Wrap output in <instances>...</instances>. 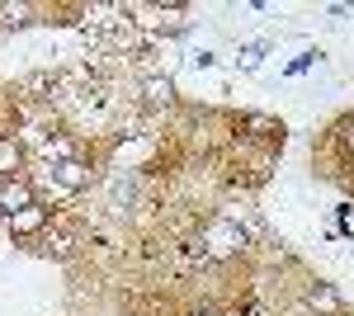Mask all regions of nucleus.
I'll use <instances>...</instances> for the list:
<instances>
[{
  "label": "nucleus",
  "instance_id": "5",
  "mask_svg": "<svg viewBox=\"0 0 354 316\" xmlns=\"http://www.w3.org/2000/svg\"><path fill=\"white\" fill-rule=\"evenodd\" d=\"M53 180H57L62 189H85V180H90V170H85L81 160H62V165L53 170Z\"/></svg>",
  "mask_w": 354,
  "mask_h": 316
},
{
  "label": "nucleus",
  "instance_id": "9",
  "mask_svg": "<svg viewBox=\"0 0 354 316\" xmlns=\"http://www.w3.org/2000/svg\"><path fill=\"white\" fill-rule=\"evenodd\" d=\"M260 57H265V48H260V43H250V48L241 53V66H245V71H255V66H260Z\"/></svg>",
  "mask_w": 354,
  "mask_h": 316
},
{
  "label": "nucleus",
  "instance_id": "2",
  "mask_svg": "<svg viewBox=\"0 0 354 316\" xmlns=\"http://www.w3.org/2000/svg\"><path fill=\"white\" fill-rule=\"evenodd\" d=\"M28 203H38V198H33V189H28L19 175H15V180H0V212H5V217L24 212Z\"/></svg>",
  "mask_w": 354,
  "mask_h": 316
},
{
  "label": "nucleus",
  "instance_id": "6",
  "mask_svg": "<svg viewBox=\"0 0 354 316\" xmlns=\"http://www.w3.org/2000/svg\"><path fill=\"white\" fill-rule=\"evenodd\" d=\"M19 160H24V151H19V142H15V137H0V180H15Z\"/></svg>",
  "mask_w": 354,
  "mask_h": 316
},
{
  "label": "nucleus",
  "instance_id": "11",
  "mask_svg": "<svg viewBox=\"0 0 354 316\" xmlns=\"http://www.w3.org/2000/svg\"><path fill=\"white\" fill-rule=\"evenodd\" d=\"M350 137H354V132H350Z\"/></svg>",
  "mask_w": 354,
  "mask_h": 316
},
{
  "label": "nucleus",
  "instance_id": "7",
  "mask_svg": "<svg viewBox=\"0 0 354 316\" xmlns=\"http://www.w3.org/2000/svg\"><path fill=\"white\" fill-rule=\"evenodd\" d=\"M142 100H147V104H170V100H175V85H170L165 76L142 80Z\"/></svg>",
  "mask_w": 354,
  "mask_h": 316
},
{
  "label": "nucleus",
  "instance_id": "4",
  "mask_svg": "<svg viewBox=\"0 0 354 316\" xmlns=\"http://www.w3.org/2000/svg\"><path fill=\"white\" fill-rule=\"evenodd\" d=\"M307 307L322 312V316H340L345 302H340V292L330 288V284H312V288H307Z\"/></svg>",
  "mask_w": 354,
  "mask_h": 316
},
{
  "label": "nucleus",
  "instance_id": "8",
  "mask_svg": "<svg viewBox=\"0 0 354 316\" xmlns=\"http://www.w3.org/2000/svg\"><path fill=\"white\" fill-rule=\"evenodd\" d=\"M0 24L24 28V24H33V10H28V5H0Z\"/></svg>",
  "mask_w": 354,
  "mask_h": 316
},
{
  "label": "nucleus",
  "instance_id": "3",
  "mask_svg": "<svg viewBox=\"0 0 354 316\" xmlns=\"http://www.w3.org/2000/svg\"><path fill=\"white\" fill-rule=\"evenodd\" d=\"M43 227H48V208H43V203H28L24 212L10 217V232H15V236H38Z\"/></svg>",
  "mask_w": 354,
  "mask_h": 316
},
{
  "label": "nucleus",
  "instance_id": "10",
  "mask_svg": "<svg viewBox=\"0 0 354 316\" xmlns=\"http://www.w3.org/2000/svg\"><path fill=\"white\" fill-rule=\"evenodd\" d=\"M194 316H222V312H213V307H203V312H194Z\"/></svg>",
  "mask_w": 354,
  "mask_h": 316
},
{
  "label": "nucleus",
  "instance_id": "1",
  "mask_svg": "<svg viewBox=\"0 0 354 316\" xmlns=\"http://www.w3.org/2000/svg\"><path fill=\"white\" fill-rule=\"evenodd\" d=\"M203 250L213 255V260H227V255H241L245 250V232L236 222H213L208 232H203Z\"/></svg>",
  "mask_w": 354,
  "mask_h": 316
}]
</instances>
